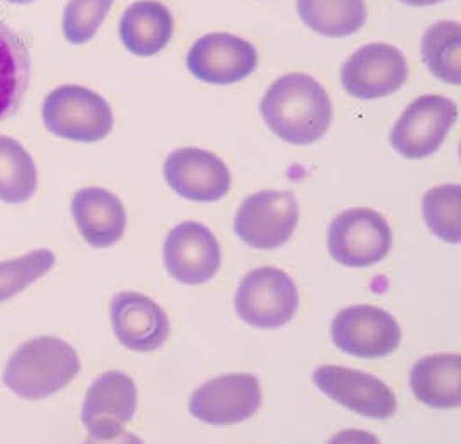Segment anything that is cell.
Returning a JSON list of instances; mask_svg holds the SVG:
<instances>
[{"label": "cell", "instance_id": "cell-4", "mask_svg": "<svg viewBox=\"0 0 461 444\" xmlns=\"http://www.w3.org/2000/svg\"><path fill=\"white\" fill-rule=\"evenodd\" d=\"M299 293L289 274L261 267L246 274L235 294V312L242 322L258 329H276L293 320Z\"/></svg>", "mask_w": 461, "mask_h": 444}, {"label": "cell", "instance_id": "cell-11", "mask_svg": "<svg viewBox=\"0 0 461 444\" xmlns=\"http://www.w3.org/2000/svg\"><path fill=\"white\" fill-rule=\"evenodd\" d=\"M316 387L332 402L366 419H389L398 410L393 389L378 377L340 365H321L313 372Z\"/></svg>", "mask_w": 461, "mask_h": 444}, {"label": "cell", "instance_id": "cell-22", "mask_svg": "<svg viewBox=\"0 0 461 444\" xmlns=\"http://www.w3.org/2000/svg\"><path fill=\"white\" fill-rule=\"evenodd\" d=\"M421 56L430 73L444 84L461 82V24L439 22L432 24L421 39Z\"/></svg>", "mask_w": 461, "mask_h": 444}, {"label": "cell", "instance_id": "cell-16", "mask_svg": "<svg viewBox=\"0 0 461 444\" xmlns=\"http://www.w3.org/2000/svg\"><path fill=\"white\" fill-rule=\"evenodd\" d=\"M111 323L126 349L149 353L159 349L169 336L167 312L149 296L125 291L111 301Z\"/></svg>", "mask_w": 461, "mask_h": 444}, {"label": "cell", "instance_id": "cell-14", "mask_svg": "<svg viewBox=\"0 0 461 444\" xmlns=\"http://www.w3.org/2000/svg\"><path fill=\"white\" fill-rule=\"evenodd\" d=\"M165 178L171 191L195 203H214L231 189L230 169L206 149L173 150L165 161Z\"/></svg>", "mask_w": 461, "mask_h": 444}, {"label": "cell", "instance_id": "cell-24", "mask_svg": "<svg viewBox=\"0 0 461 444\" xmlns=\"http://www.w3.org/2000/svg\"><path fill=\"white\" fill-rule=\"evenodd\" d=\"M423 218L427 227L449 244L461 240V187L458 184L438 186L425 192Z\"/></svg>", "mask_w": 461, "mask_h": 444}, {"label": "cell", "instance_id": "cell-9", "mask_svg": "<svg viewBox=\"0 0 461 444\" xmlns=\"http://www.w3.org/2000/svg\"><path fill=\"white\" fill-rule=\"evenodd\" d=\"M330 332L340 351L365 360L394 353L402 336L396 318L370 304H355L339 312Z\"/></svg>", "mask_w": 461, "mask_h": 444}, {"label": "cell", "instance_id": "cell-15", "mask_svg": "<svg viewBox=\"0 0 461 444\" xmlns=\"http://www.w3.org/2000/svg\"><path fill=\"white\" fill-rule=\"evenodd\" d=\"M169 276L187 285L210 282L221 265V248L210 229L199 222H184L165 240Z\"/></svg>", "mask_w": 461, "mask_h": 444}, {"label": "cell", "instance_id": "cell-13", "mask_svg": "<svg viewBox=\"0 0 461 444\" xmlns=\"http://www.w3.org/2000/svg\"><path fill=\"white\" fill-rule=\"evenodd\" d=\"M256 68V47L246 39L223 32L201 37L187 54V69L204 84H237L252 75Z\"/></svg>", "mask_w": 461, "mask_h": 444}, {"label": "cell", "instance_id": "cell-6", "mask_svg": "<svg viewBox=\"0 0 461 444\" xmlns=\"http://www.w3.org/2000/svg\"><path fill=\"white\" fill-rule=\"evenodd\" d=\"M458 106L442 95H421L402 111L391 130V146L406 159L432 156L455 127Z\"/></svg>", "mask_w": 461, "mask_h": 444}, {"label": "cell", "instance_id": "cell-1", "mask_svg": "<svg viewBox=\"0 0 461 444\" xmlns=\"http://www.w3.org/2000/svg\"><path fill=\"white\" fill-rule=\"evenodd\" d=\"M259 109L267 127L293 146L315 144L329 131L334 116L323 85L304 73L276 78L265 92Z\"/></svg>", "mask_w": 461, "mask_h": 444}, {"label": "cell", "instance_id": "cell-3", "mask_svg": "<svg viewBox=\"0 0 461 444\" xmlns=\"http://www.w3.org/2000/svg\"><path fill=\"white\" fill-rule=\"evenodd\" d=\"M42 120L50 133L85 144L103 140L114 125L104 97L80 85L54 88L43 101Z\"/></svg>", "mask_w": 461, "mask_h": 444}, {"label": "cell", "instance_id": "cell-17", "mask_svg": "<svg viewBox=\"0 0 461 444\" xmlns=\"http://www.w3.org/2000/svg\"><path fill=\"white\" fill-rule=\"evenodd\" d=\"M71 213L85 242L95 249L114 246L125 233V206L107 189L86 187L77 192Z\"/></svg>", "mask_w": 461, "mask_h": 444}, {"label": "cell", "instance_id": "cell-21", "mask_svg": "<svg viewBox=\"0 0 461 444\" xmlns=\"http://www.w3.org/2000/svg\"><path fill=\"white\" fill-rule=\"evenodd\" d=\"M297 13L310 30L330 39L355 35L368 16L365 0H297Z\"/></svg>", "mask_w": 461, "mask_h": 444}, {"label": "cell", "instance_id": "cell-27", "mask_svg": "<svg viewBox=\"0 0 461 444\" xmlns=\"http://www.w3.org/2000/svg\"><path fill=\"white\" fill-rule=\"evenodd\" d=\"M401 2L406 4V5H413V7H427V5L440 4V2H444V0H401Z\"/></svg>", "mask_w": 461, "mask_h": 444}, {"label": "cell", "instance_id": "cell-7", "mask_svg": "<svg viewBox=\"0 0 461 444\" xmlns=\"http://www.w3.org/2000/svg\"><path fill=\"white\" fill-rule=\"evenodd\" d=\"M299 204L289 191H259L249 195L239 208L233 229L242 242L254 249L284 246L297 227Z\"/></svg>", "mask_w": 461, "mask_h": 444}, {"label": "cell", "instance_id": "cell-20", "mask_svg": "<svg viewBox=\"0 0 461 444\" xmlns=\"http://www.w3.org/2000/svg\"><path fill=\"white\" fill-rule=\"evenodd\" d=\"M32 80L28 43L0 22V122L11 118L23 104Z\"/></svg>", "mask_w": 461, "mask_h": 444}, {"label": "cell", "instance_id": "cell-26", "mask_svg": "<svg viewBox=\"0 0 461 444\" xmlns=\"http://www.w3.org/2000/svg\"><path fill=\"white\" fill-rule=\"evenodd\" d=\"M114 0H69L64 7L63 33L73 45L92 41L104 23Z\"/></svg>", "mask_w": 461, "mask_h": 444}, {"label": "cell", "instance_id": "cell-19", "mask_svg": "<svg viewBox=\"0 0 461 444\" xmlns=\"http://www.w3.org/2000/svg\"><path fill=\"white\" fill-rule=\"evenodd\" d=\"M410 385L415 398L430 408H458L461 403L460 355L439 353L417 361L410 374Z\"/></svg>", "mask_w": 461, "mask_h": 444}, {"label": "cell", "instance_id": "cell-25", "mask_svg": "<svg viewBox=\"0 0 461 444\" xmlns=\"http://www.w3.org/2000/svg\"><path fill=\"white\" fill-rule=\"evenodd\" d=\"M54 263L56 256L50 249H37L14 259L0 261V303L20 294L50 272Z\"/></svg>", "mask_w": 461, "mask_h": 444}, {"label": "cell", "instance_id": "cell-10", "mask_svg": "<svg viewBox=\"0 0 461 444\" xmlns=\"http://www.w3.org/2000/svg\"><path fill=\"white\" fill-rule=\"evenodd\" d=\"M137 385L123 372L111 370L92 382L82 408V422L90 439L120 438L137 412Z\"/></svg>", "mask_w": 461, "mask_h": 444}, {"label": "cell", "instance_id": "cell-18", "mask_svg": "<svg viewBox=\"0 0 461 444\" xmlns=\"http://www.w3.org/2000/svg\"><path fill=\"white\" fill-rule=\"evenodd\" d=\"M175 20L168 7L158 0L131 4L120 22V39L126 50L137 58H152L168 45Z\"/></svg>", "mask_w": 461, "mask_h": 444}, {"label": "cell", "instance_id": "cell-2", "mask_svg": "<svg viewBox=\"0 0 461 444\" xmlns=\"http://www.w3.org/2000/svg\"><path fill=\"white\" fill-rule=\"evenodd\" d=\"M80 367L78 353L63 339H30L7 361L4 384L20 398L43 400L73 381Z\"/></svg>", "mask_w": 461, "mask_h": 444}, {"label": "cell", "instance_id": "cell-12", "mask_svg": "<svg viewBox=\"0 0 461 444\" xmlns=\"http://www.w3.org/2000/svg\"><path fill=\"white\" fill-rule=\"evenodd\" d=\"M261 406V384L252 374H227L204 382L190 396L189 412L211 425L244 422Z\"/></svg>", "mask_w": 461, "mask_h": 444}, {"label": "cell", "instance_id": "cell-28", "mask_svg": "<svg viewBox=\"0 0 461 444\" xmlns=\"http://www.w3.org/2000/svg\"><path fill=\"white\" fill-rule=\"evenodd\" d=\"M11 4H28V2H33V0H7Z\"/></svg>", "mask_w": 461, "mask_h": 444}, {"label": "cell", "instance_id": "cell-23", "mask_svg": "<svg viewBox=\"0 0 461 444\" xmlns=\"http://www.w3.org/2000/svg\"><path fill=\"white\" fill-rule=\"evenodd\" d=\"M37 167L32 154L11 137H0V201L23 204L37 191Z\"/></svg>", "mask_w": 461, "mask_h": 444}, {"label": "cell", "instance_id": "cell-5", "mask_svg": "<svg viewBox=\"0 0 461 444\" xmlns=\"http://www.w3.org/2000/svg\"><path fill=\"white\" fill-rule=\"evenodd\" d=\"M393 248V231L380 213L353 208L340 213L329 229V253L351 268L377 265Z\"/></svg>", "mask_w": 461, "mask_h": 444}, {"label": "cell", "instance_id": "cell-8", "mask_svg": "<svg viewBox=\"0 0 461 444\" xmlns=\"http://www.w3.org/2000/svg\"><path fill=\"white\" fill-rule=\"evenodd\" d=\"M410 75L406 56L391 43L359 47L340 69L344 90L361 101H374L398 92Z\"/></svg>", "mask_w": 461, "mask_h": 444}]
</instances>
